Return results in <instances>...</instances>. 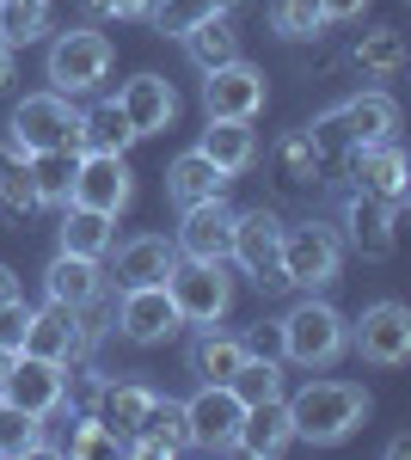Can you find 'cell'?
<instances>
[{"label": "cell", "instance_id": "2", "mask_svg": "<svg viewBox=\"0 0 411 460\" xmlns=\"http://www.w3.org/2000/svg\"><path fill=\"white\" fill-rule=\"evenodd\" d=\"M276 350L289 356L295 368H332L350 350V319L332 301H295L289 314L276 319Z\"/></svg>", "mask_w": 411, "mask_h": 460}, {"label": "cell", "instance_id": "40", "mask_svg": "<svg viewBox=\"0 0 411 460\" xmlns=\"http://www.w3.org/2000/svg\"><path fill=\"white\" fill-rule=\"evenodd\" d=\"M49 31V0H0V37L13 49H25Z\"/></svg>", "mask_w": 411, "mask_h": 460}, {"label": "cell", "instance_id": "34", "mask_svg": "<svg viewBox=\"0 0 411 460\" xmlns=\"http://www.w3.org/2000/svg\"><path fill=\"white\" fill-rule=\"evenodd\" d=\"M74 160H80V154H25L37 209H62V203L74 197Z\"/></svg>", "mask_w": 411, "mask_h": 460}, {"label": "cell", "instance_id": "4", "mask_svg": "<svg viewBox=\"0 0 411 460\" xmlns=\"http://www.w3.org/2000/svg\"><path fill=\"white\" fill-rule=\"evenodd\" d=\"M6 142L19 154H80V105L68 93H31L13 111Z\"/></svg>", "mask_w": 411, "mask_h": 460}, {"label": "cell", "instance_id": "39", "mask_svg": "<svg viewBox=\"0 0 411 460\" xmlns=\"http://www.w3.org/2000/svg\"><path fill=\"white\" fill-rule=\"evenodd\" d=\"M0 455H56L43 442V418H31V411H19V405L0 399Z\"/></svg>", "mask_w": 411, "mask_h": 460}, {"label": "cell", "instance_id": "3", "mask_svg": "<svg viewBox=\"0 0 411 460\" xmlns=\"http://www.w3.org/2000/svg\"><path fill=\"white\" fill-rule=\"evenodd\" d=\"M399 129V105H393V93H350L344 105L332 111H319L308 123V136L319 147H326V160H338L344 147H356V142H380V136H393Z\"/></svg>", "mask_w": 411, "mask_h": 460}, {"label": "cell", "instance_id": "35", "mask_svg": "<svg viewBox=\"0 0 411 460\" xmlns=\"http://www.w3.org/2000/svg\"><path fill=\"white\" fill-rule=\"evenodd\" d=\"M37 190H31V166L13 142H0V215H31Z\"/></svg>", "mask_w": 411, "mask_h": 460}, {"label": "cell", "instance_id": "5", "mask_svg": "<svg viewBox=\"0 0 411 460\" xmlns=\"http://www.w3.org/2000/svg\"><path fill=\"white\" fill-rule=\"evenodd\" d=\"M104 74H111V37L93 31V25H74V31H56L49 37V56H43V80L49 93H99Z\"/></svg>", "mask_w": 411, "mask_h": 460}, {"label": "cell", "instance_id": "31", "mask_svg": "<svg viewBox=\"0 0 411 460\" xmlns=\"http://www.w3.org/2000/svg\"><path fill=\"white\" fill-rule=\"evenodd\" d=\"M326 166H332V160H326V147L308 136V123H301L295 136H282V147H276V178H282V184H295V190L319 184Z\"/></svg>", "mask_w": 411, "mask_h": 460}, {"label": "cell", "instance_id": "33", "mask_svg": "<svg viewBox=\"0 0 411 460\" xmlns=\"http://www.w3.org/2000/svg\"><path fill=\"white\" fill-rule=\"evenodd\" d=\"M350 62L369 74V80H393V74L406 68V37L393 31V25H375V31H362V37H356Z\"/></svg>", "mask_w": 411, "mask_h": 460}, {"label": "cell", "instance_id": "23", "mask_svg": "<svg viewBox=\"0 0 411 460\" xmlns=\"http://www.w3.org/2000/svg\"><path fill=\"white\" fill-rule=\"evenodd\" d=\"M43 295L49 301H62V307H93L104 295V270H99V258H80V252H56L49 258V270H43Z\"/></svg>", "mask_w": 411, "mask_h": 460}, {"label": "cell", "instance_id": "7", "mask_svg": "<svg viewBox=\"0 0 411 460\" xmlns=\"http://www.w3.org/2000/svg\"><path fill=\"white\" fill-rule=\"evenodd\" d=\"M166 295L184 325H215L234 307V277H228V264H209V258H172Z\"/></svg>", "mask_w": 411, "mask_h": 460}, {"label": "cell", "instance_id": "9", "mask_svg": "<svg viewBox=\"0 0 411 460\" xmlns=\"http://www.w3.org/2000/svg\"><path fill=\"white\" fill-rule=\"evenodd\" d=\"M0 399L19 405V411H31V418H56L68 405V362L19 350L6 362V375H0Z\"/></svg>", "mask_w": 411, "mask_h": 460}, {"label": "cell", "instance_id": "16", "mask_svg": "<svg viewBox=\"0 0 411 460\" xmlns=\"http://www.w3.org/2000/svg\"><path fill=\"white\" fill-rule=\"evenodd\" d=\"M350 344L362 350V362H375V368H399V362H411V314L399 301H375V307H362Z\"/></svg>", "mask_w": 411, "mask_h": 460}, {"label": "cell", "instance_id": "37", "mask_svg": "<svg viewBox=\"0 0 411 460\" xmlns=\"http://www.w3.org/2000/svg\"><path fill=\"white\" fill-rule=\"evenodd\" d=\"M228 387L240 393L246 405H258V399H276V393H282V368H276L271 350H246V362L234 368V381H228Z\"/></svg>", "mask_w": 411, "mask_h": 460}, {"label": "cell", "instance_id": "27", "mask_svg": "<svg viewBox=\"0 0 411 460\" xmlns=\"http://www.w3.org/2000/svg\"><path fill=\"white\" fill-rule=\"evenodd\" d=\"M62 252H80V258H104L111 240H117V215L86 209V203H62Z\"/></svg>", "mask_w": 411, "mask_h": 460}, {"label": "cell", "instance_id": "8", "mask_svg": "<svg viewBox=\"0 0 411 460\" xmlns=\"http://www.w3.org/2000/svg\"><path fill=\"white\" fill-rule=\"evenodd\" d=\"M344 270V240L326 227V221H295L282 227V283L289 288H326L338 283Z\"/></svg>", "mask_w": 411, "mask_h": 460}, {"label": "cell", "instance_id": "18", "mask_svg": "<svg viewBox=\"0 0 411 460\" xmlns=\"http://www.w3.org/2000/svg\"><path fill=\"white\" fill-rule=\"evenodd\" d=\"M117 111L130 117L136 136H166L172 123H178V86H172L166 74H136V80H123Z\"/></svg>", "mask_w": 411, "mask_h": 460}, {"label": "cell", "instance_id": "1", "mask_svg": "<svg viewBox=\"0 0 411 460\" xmlns=\"http://www.w3.org/2000/svg\"><path fill=\"white\" fill-rule=\"evenodd\" d=\"M369 418V393L356 381H308V387L289 399V424H295V442H313V448H338L350 442Z\"/></svg>", "mask_w": 411, "mask_h": 460}, {"label": "cell", "instance_id": "11", "mask_svg": "<svg viewBox=\"0 0 411 460\" xmlns=\"http://www.w3.org/2000/svg\"><path fill=\"white\" fill-rule=\"evenodd\" d=\"M338 160H344V172H350V184H356V190H369V197H380V203H393V209H399V203L411 197V160H406V147L393 142V136L344 147Z\"/></svg>", "mask_w": 411, "mask_h": 460}, {"label": "cell", "instance_id": "36", "mask_svg": "<svg viewBox=\"0 0 411 460\" xmlns=\"http://www.w3.org/2000/svg\"><path fill=\"white\" fill-rule=\"evenodd\" d=\"M68 424H74V429L62 436V442H56V455H68V460H104V455H123V442H117V436H111V429H104L93 411H74Z\"/></svg>", "mask_w": 411, "mask_h": 460}, {"label": "cell", "instance_id": "30", "mask_svg": "<svg viewBox=\"0 0 411 460\" xmlns=\"http://www.w3.org/2000/svg\"><path fill=\"white\" fill-rule=\"evenodd\" d=\"M184 43V56L197 62V68H221V62H240V31H234V19H203V25H191V31L178 37Z\"/></svg>", "mask_w": 411, "mask_h": 460}, {"label": "cell", "instance_id": "12", "mask_svg": "<svg viewBox=\"0 0 411 460\" xmlns=\"http://www.w3.org/2000/svg\"><path fill=\"white\" fill-rule=\"evenodd\" d=\"M136 197V172L123 154H104V147H80L74 160V197L68 203H86V209H104V215H123Z\"/></svg>", "mask_w": 411, "mask_h": 460}, {"label": "cell", "instance_id": "21", "mask_svg": "<svg viewBox=\"0 0 411 460\" xmlns=\"http://www.w3.org/2000/svg\"><path fill=\"white\" fill-rule=\"evenodd\" d=\"M289 442H295V424H289V399H282V393H276V399H258V405H246L240 436H234V448H240V455L276 460Z\"/></svg>", "mask_w": 411, "mask_h": 460}, {"label": "cell", "instance_id": "29", "mask_svg": "<svg viewBox=\"0 0 411 460\" xmlns=\"http://www.w3.org/2000/svg\"><path fill=\"white\" fill-rule=\"evenodd\" d=\"M246 6H252V0H154L147 13H154V31L160 37H184L191 25H203V19H234Z\"/></svg>", "mask_w": 411, "mask_h": 460}, {"label": "cell", "instance_id": "38", "mask_svg": "<svg viewBox=\"0 0 411 460\" xmlns=\"http://www.w3.org/2000/svg\"><path fill=\"white\" fill-rule=\"evenodd\" d=\"M271 31L282 43H313L326 31V13H319V0H271Z\"/></svg>", "mask_w": 411, "mask_h": 460}, {"label": "cell", "instance_id": "15", "mask_svg": "<svg viewBox=\"0 0 411 460\" xmlns=\"http://www.w3.org/2000/svg\"><path fill=\"white\" fill-rule=\"evenodd\" d=\"M264 105H271V80H264V68H252L246 56L203 74V111L209 117H258Z\"/></svg>", "mask_w": 411, "mask_h": 460}, {"label": "cell", "instance_id": "20", "mask_svg": "<svg viewBox=\"0 0 411 460\" xmlns=\"http://www.w3.org/2000/svg\"><path fill=\"white\" fill-rule=\"evenodd\" d=\"M191 448V436H184V405L166 399V393H154V405L141 411L136 436H130V448L123 455H147V460H172Z\"/></svg>", "mask_w": 411, "mask_h": 460}, {"label": "cell", "instance_id": "25", "mask_svg": "<svg viewBox=\"0 0 411 460\" xmlns=\"http://www.w3.org/2000/svg\"><path fill=\"white\" fill-rule=\"evenodd\" d=\"M154 405V387L147 381H99V399H93V418H99L123 448H130V436H136L141 411Z\"/></svg>", "mask_w": 411, "mask_h": 460}, {"label": "cell", "instance_id": "19", "mask_svg": "<svg viewBox=\"0 0 411 460\" xmlns=\"http://www.w3.org/2000/svg\"><path fill=\"white\" fill-rule=\"evenodd\" d=\"M399 209L393 203H380L369 190H350V203H344V240L362 252V258H393L399 252Z\"/></svg>", "mask_w": 411, "mask_h": 460}, {"label": "cell", "instance_id": "13", "mask_svg": "<svg viewBox=\"0 0 411 460\" xmlns=\"http://www.w3.org/2000/svg\"><path fill=\"white\" fill-rule=\"evenodd\" d=\"M25 350L31 356H49V362H80V356L93 350V325L80 307H62V301H43L31 307V325H25Z\"/></svg>", "mask_w": 411, "mask_h": 460}, {"label": "cell", "instance_id": "26", "mask_svg": "<svg viewBox=\"0 0 411 460\" xmlns=\"http://www.w3.org/2000/svg\"><path fill=\"white\" fill-rule=\"evenodd\" d=\"M228 184H234V178L221 172V166H209L197 147H191V154H178V160L166 166V197L178 203V209L209 203V197H228Z\"/></svg>", "mask_w": 411, "mask_h": 460}, {"label": "cell", "instance_id": "14", "mask_svg": "<svg viewBox=\"0 0 411 460\" xmlns=\"http://www.w3.org/2000/svg\"><path fill=\"white\" fill-rule=\"evenodd\" d=\"M111 325H117L123 344H141V350H147V344H166L184 319L172 307L166 283H147V288H123V295H117V319H111Z\"/></svg>", "mask_w": 411, "mask_h": 460}, {"label": "cell", "instance_id": "43", "mask_svg": "<svg viewBox=\"0 0 411 460\" xmlns=\"http://www.w3.org/2000/svg\"><path fill=\"white\" fill-rule=\"evenodd\" d=\"M375 0H319V13H326V25H356L362 13H369Z\"/></svg>", "mask_w": 411, "mask_h": 460}, {"label": "cell", "instance_id": "45", "mask_svg": "<svg viewBox=\"0 0 411 460\" xmlns=\"http://www.w3.org/2000/svg\"><path fill=\"white\" fill-rule=\"evenodd\" d=\"M0 301H19V270L0 264Z\"/></svg>", "mask_w": 411, "mask_h": 460}, {"label": "cell", "instance_id": "22", "mask_svg": "<svg viewBox=\"0 0 411 460\" xmlns=\"http://www.w3.org/2000/svg\"><path fill=\"white\" fill-rule=\"evenodd\" d=\"M197 154H203L209 166H221L228 178L252 172V160H258V129H252V117H209Z\"/></svg>", "mask_w": 411, "mask_h": 460}, {"label": "cell", "instance_id": "17", "mask_svg": "<svg viewBox=\"0 0 411 460\" xmlns=\"http://www.w3.org/2000/svg\"><path fill=\"white\" fill-rule=\"evenodd\" d=\"M228 240H234V209H228V197H209V203L178 209V234H172L178 258H209V264H228Z\"/></svg>", "mask_w": 411, "mask_h": 460}, {"label": "cell", "instance_id": "6", "mask_svg": "<svg viewBox=\"0 0 411 460\" xmlns=\"http://www.w3.org/2000/svg\"><path fill=\"white\" fill-rule=\"evenodd\" d=\"M228 258L246 270V283L258 295H282V221L276 209H234V240H228Z\"/></svg>", "mask_w": 411, "mask_h": 460}, {"label": "cell", "instance_id": "28", "mask_svg": "<svg viewBox=\"0 0 411 460\" xmlns=\"http://www.w3.org/2000/svg\"><path fill=\"white\" fill-rule=\"evenodd\" d=\"M240 362H246V338H234V332L203 325V332L191 338V375H197V381H234Z\"/></svg>", "mask_w": 411, "mask_h": 460}, {"label": "cell", "instance_id": "24", "mask_svg": "<svg viewBox=\"0 0 411 460\" xmlns=\"http://www.w3.org/2000/svg\"><path fill=\"white\" fill-rule=\"evenodd\" d=\"M172 258H178V246H172L166 234H136V240H123L117 246V288H147V283H166Z\"/></svg>", "mask_w": 411, "mask_h": 460}, {"label": "cell", "instance_id": "10", "mask_svg": "<svg viewBox=\"0 0 411 460\" xmlns=\"http://www.w3.org/2000/svg\"><path fill=\"white\" fill-rule=\"evenodd\" d=\"M240 418H246V399L228 381H203V387L184 399V436L203 455H228L234 436H240Z\"/></svg>", "mask_w": 411, "mask_h": 460}, {"label": "cell", "instance_id": "44", "mask_svg": "<svg viewBox=\"0 0 411 460\" xmlns=\"http://www.w3.org/2000/svg\"><path fill=\"white\" fill-rule=\"evenodd\" d=\"M13 62H19V49H13V43H6V37H0V86H6V80H13Z\"/></svg>", "mask_w": 411, "mask_h": 460}, {"label": "cell", "instance_id": "46", "mask_svg": "<svg viewBox=\"0 0 411 460\" xmlns=\"http://www.w3.org/2000/svg\"><path fill=\"white\" fill-rule=\"evenodd\" d=\"M6 362H13V356H6V350H0V375H6Z\"/></svg>", "mask_w": 411, "mask_h": 460}, {"label": "cell", "instance_id": "41", "mask_svg": "<svg viewBox=\"0 0 411 460\" xmlns=\"http://www.w3.org/2000/svg\"><path fill=\"white\" fill-rule=\"evenodd\" d=\"M25 325H31V307H25V295H19V301H0V350H6V356L25 350Z\"/></svg>", "mask_w": 411, "mask_h": 460}, {"label": "cell", "instance_id": "32", "mask_svg": "<svg viewBox=\"0 0 411 460\" xmlns=\"http://www.w3.org/2000/svg\"><path fill=\"white\" fill-rule=\"evenodd\" d=\"M130 142H141L130 129V117L117 111V99H99V105L80 111V147H104V154H130Z\"/></svg>", "mask_w": 411, "mask_h": 460}, {"label": "cell", "instance_id": "42", "mask_svg": "<svg viewBox=\"0 0 411 460\" xmlns=\"http://www.w3.org/2000/svg\"><path fill=\"white\" fill-rule=\"evenodd\" d=\"M154 0H86V13L93 19H141Z\"/></svg>", "mask_w": 411, "mask_h": 460}]
</instances>
